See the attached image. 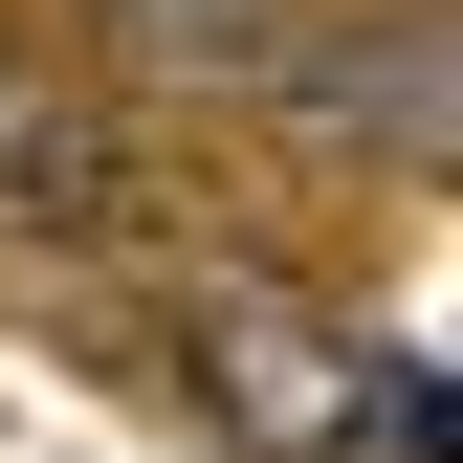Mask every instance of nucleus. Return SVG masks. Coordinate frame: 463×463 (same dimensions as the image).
<instances>
[{"label":"nucleus","instance_id":"nucleus-2","mask_svg":"<svg viewBox=\"0 0 463 463\" xmlns=\"http://www.w3.org/2000/svg\"><path fill=\"white\" fill-rule=\"evenodd\" d=\"M243 89L287 110V155H331V177H375V199H441V110H463L441 0H287Z\"/></svg>","mask_w":463,"mask_h":463},{"label":"nucleus","instance_id":"nucleus-3","mask_svg":"<svg viewBox=\"0 0 463 463\" xmlns=\"http://www.w3.org/2000/svg\"><path fill=\"white\" fill-rule=\"evenodd\" d=\"M0 243H155V133L133 110H110L67 44H23L0 23Z\"/></svg>","mask_w":463,"mask_h":463},{"label":"nucleus","instance_id":"nucleus-1","mask_svg":"<svg viewBox=\"0 0 463 463\" xmlns=\"http://www.w3.org/2000/svg\"><path fill=\"white\" fill-rule=\"evenodd\" d=\"M155 354H177V397L243 463H441V375L375 354L354 309H309L287 265H177L155 287Z\"/></svg>","mask_w":463,"mask_h":463},{"label":"nucleus","instance_id":"nucleus-4","mask_svg":"<svg viewBox=\"0 0 463 463\" xmlns=\"http://www.w3.org/2000/svg\"><path fill=\"white\" fill-rule=\"evenodd\" d=\"M265 23H287V0H89V44H110L133 89H243Z\"/></svg>","mask_w":463,"mask_h":463}]
</instances>
